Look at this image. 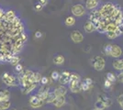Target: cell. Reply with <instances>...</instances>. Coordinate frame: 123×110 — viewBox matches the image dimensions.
I'll use <instances>...</instances> for the list:
<instances>
[{
	"instance_id": "9",
	"label": "cell",
	"mask_w": 123,
	"mask_h": 110,
	"mask_svg": "<svg viewBox=\"0 0 123 110\" xmlns=\"http://www.w3.org/2000/svg\"><path fill=\"white\" fill-rule=\"evenodd\" d=\"M107 19H102V20L98 21L97 23H94L96 26V30L101 34H106L107 33V29H108V22Z\"/></svg>"
},
{
	"instance_id": "24",
	"label": "cell",
	"mask_w": 123,
	"mask_h": 110,
	"mask_svg": "<svg viewBox=\"0 0 123 110\" xmlns=\"http://www.w3.org/2000/svg\"><path fill=\"white\" fill-rule=\"evenodd\" d=\"M11 106V102L9 101H1L0 102V110L9 109Z\"/></svg>"
},
{
	"instance_id": "5",
	"label": "cell",
	"mask_w": 123,
	"mask_h": 110,
	"mask_svg": "<svg viewBox=\"0 0 123 110\" xmlns=\"http://www.w3.org/2000/svg\"><path fill=\"white\" fill-rule=\"evenodd\" d=\"M91 65L96 71L100 72L104 70L106 66V61L102 56H95L91 59Z\"/></svg>"
},
{
	"instance_id": "25",
	"label": "cell",
	"mask_w": 123,
	"mask_h": 110,
	"mask_svg": "<svg viewBox=\"0 0 123 110\" xmlns=\"http://www.w3.org/2000/svg\"><path fill=\"white\" fill-rule=\"evenodd\" d=\"M64 23H65V25L68 27H72L74 26V24H75V18L72 16H69L67 17L66 18H65V21H64Z\"/></svg>"
},
{
	"instance_id": "6",
	"label": "cell",
	"mask_w": 123,
	"mask_h": 110,
	"mask_svg": "<svg viewBox=\"0 0 123 110\" xmlns=\"http://www.w3.org/2000/svg\"><path fill=\"white\" fill-rule=\"evenodd\" d=\"M110 19L112 20V22L116 23L117 25L123 23V11L121 10V8L119 6H116V9L114 11Z\"/></svg>"
},
{
	"instance_id": "31",
	"label": "cell",
	"mask_w": 123,
	"mask_h": 110,
	"mask_svg": "<svg viewBox=\"0 0 123 110\" xmlns=\"http://www.w3.org/2000/svg\"><path fill=\"white\" fill-rule=\"evenodd\" d=\"M51 77L52 80H54V81H59V78H60V73H58L57 71H54V72H52L51 74Z\"/></svg>"
},
{
	"instance_id": "14",
	"label": "cell",
	"mask_w": 123,
	"mask_h": 110,
	"mask_svg": "<svg viewBox=\"0 0 123 110\" xmlns=\"http://www.w3.org/2000/svg\"><path fill=\"white\" fill-rule=\"evenodd\" d=\"M71 40L74 43H80L84 41V36L79 30H74L71 33Z\"/></svg>"
},
{
	"instance_id": "11",
	"label": "cell",
	"mask_w": 123,
	"mask_h": 110,
	"mask_svg": "<svg viewBox=\"0 0 123 110\" xmlns=\"http://www.w3.org/2000/svg\"><path fill=\"white\" fill-rule=\"evenodd\" d=\"M122 55V50L118 45L111 44V50H110V57L118 59Z\"/></svg>"
},
{
	"instance_id": "2",
	"label": "cell",
	"mask_w": 123,
	"mask_h": 110,
	"mask_svg": "<svg viewBox=\"0 0 123 110\" xmlns=\"http://www.w3.org/2000/svg\"><path fill=\"white\" fill-rule=\"evenodd\" d=\"M113 104V101L111 100L110 97H108L106 94H100L98 95V99L95 102V108L99 110H105L110 107Z\"/></svg>"
},
{
	"instance_id": "33",
	"label": "cell",
	"mask_w": 123,
	"mask_h": 110,
	"mask_svg": "<svg viewBox=\"0 0 123 110\" xmlns=\"http://www.w3.org/2000/svg\"><path fill=\"white\" fill-rule=\"evenodd\" d=\"M106 35L108 37L109 40H114L117 38V35H116V32L115 31H108L106 33Z\"/></svg>"
},
{
	"instance_id": "18",
	"label": "cell",
	"mask_w": 123,
	"mask_h": 110,
	"mask_svg": "<svg viewBox=\"0 0 123 110\" xmlns=\"http://www.w3.org/2000/svg\"><path fill=\"white\" fill-rule=\"evenodd\" d=\"M84 29L86 33H92V32L96 30V26H95V24L93 23L92 21L87 20L85 23V25H84Z\"/></svg>"
},
{
	"instance_id": "15",
	"label": "cell",
	"mask_w": 123,
	"mask_h": 110,
	"mask_svg": "<svg viewBox=\"0 0 123 110\" xmlns=\"http://www.w3.org/2000/svg\"><path fill=\"white\" fill-rule=\"evenodd\" d=\"M53 93H54L56 97L65 96V94L67 93V89L64 85H59V86H57L56 88L53 90Z\"/></svg>"
},
{
	"instance_id": "1",
	"label": "cell",
	"mask_w": 123,
	"mask_h": 110,
	"mask_svg": "<svg viewBox=\"0 0 123 110\" xmlns=\"http://www.w3.org/2000/svg\"><path fill=\"white\" fill-rule=\"evenodd\" d=\"M69 88L70 91L74 94L80 93L82 91V81L79 74L75 73H71V79L69 82Z\"/></svg>"
},
{
	"instance_id": "16",
	"label": "cell",
	"mask_w": 123,
	"mask_h": 110,
	"mask_svg": "<svg viewBox=\"0 0 123 110\" xmlns=\"http://www.w3.org/2000/svg\"><path fill=\"white\" fill-rule=\"evenodd\" d=\"M99 0H86V7L88 10H94L97 9L98 6H99Z\"/></svg>"
},
{
	"instance_id": "37",
	"label": "cell",
	"mask_w": 123,
	"mask_h": 110,
	"mask_svg": "<svg viewBox=\"0 0 123 110\" xmlns=\"http://www.w3.org/2000/svg\"><path fill=\"white\" fill-rule=\"evenodd\" d=\"M41 84H42V85H46V84H48V78H47V77H42L41 81Z\"/></svg>"
},
{
	"instance_id": "39",
	"label": "cell",
	"mask_w": 123,
	"mask_h": 110,
	"mask_svg": "<svg viewBox=\"0 0 123 110\" xmlns=\"http://www.w3.org/2000/svg\"><path fill=\"white\" fill-rule=\"evenodd\" d=\"M47 3H48V0H40V4H41V5L42 6H46Z\"/></svg>"
},
{
	"instance_id": "19",
	"label": "cell",
	"mask_w": 123,
	"mask_h": 110,
	"mask_svg": "<svg viewBox=\"0 0 123 110\" xmlns=\"http://www.w3.org/2000/svg\"><path fill=\"white\" fill-rule=\"evenodd\" d=\"M93 85V80L91 78H85L82 81V91H88Z\"/></svg>"
},
{
	"instance_id": "28",
	"label": "cell",
	"mask_w": 123,
	"mask_h": 110,
	"mask_svg": "<svg viewBox=\"0 0 123 110\" xmlns=\"http://www.w3.org/2000/svg\"><path fill=\"white\" fill-rule=\"evenodd\" d=\"M117 24L114 23V22H108V29H107V32L108 31H116V29H117Z\"/></svg>"
},
{
	"instance_id": "3",
	"label": "cell",
	"mask_w": 123,
	"mask_h": 110,
	"mask_svg": "<svg viewBox=\"0 0 123 110\" xmlns=\"http://www.w3.org/2000/svg\"><path fill=\"white\" fill-rule=\"evenodd\" d=\"M116 6H115L113 3H111V2H107V3H105V4L101 6V8L99 9L100 12H101V14H102L103 18H104V19H109V18H111L113 13H114V11L116 9Z\"/></svg>"
},
{
	"instance_id": "20",
	"label": "cell",
	"mask_w": 123,
	"mask_h": 110,
	"mask_svg": "<svg viewBox=\"0 0 123 110\" xmlns=\"http://www.w3.org/2000/svg\"><path fill=\"white\" fill-rule=\"evenodd\" d=\"M66 103V99H65V96H59V97H56L55 100L53 101L52 105L56 107H62V105H65Z\"/></svg>"
},
{
	"instance_id": "13",
	"label": "cell",
	"mask_w": 123,
	"mask_h": 110,
	"mask_svg": "<svg viewBox=\"0 0 123 110\" xmlns=\"http://www.w3.org/2000/svg\"><path fill=\"white\" fill-rule=\"evenodd\" d=\"M49 86H48V84H46V85H42L41 88L39 89V91H38V93H37V95L41 98V99L42 100H46L47 96H48V94H49Z\"/></svg>"
},
{
	"instance_id": "32",
	"label": "cell",
	"mask_w": 123,
	"mask_h": 110,
	"mask_svg": "<svg viewBox=\"0 0 123 110\" xmlns=\"http://www.w3.org/2000/svg\"><path fill=\"white\" fill-rule=\"evenodd\" d=\"M41 78H42V77H41V73H34V82H35V84H39V83H41Z\"/></svg>"
},
{
	"instance_id": "21",
	"label": "cell",
	"mask_w": 123,
	"mask_h": 110,
	"mask_svg": "<svg viewBox=\"0 0 123 110\" xmlns=\"http://www.w3.org/2000/svg\"><path fill=\"white\" fill-rule=\"evenodd\" d=\"M10 92L7 89H3L0 91V102L1 101H9Z\"/></svg>"
},
{
	"instance_id": "12",
	"label": "cell",
	"mask_w": 123,
	"mask_h": 110,
	"mask_svg": "<svg viewBox=\"0 0 123 110\" xmlns=\"http://www.w3.org/2000/svg\"><path fill=\"white\" fill-rule=\"evenodd\" d=\"M71 79V73L70 72L67 71H63L60 73V78H59V83L61 85H64V84H69Z\"/></svg>"
},
{
	"instance_id": "8",
	"label": "cell",
	"mask_w": 123,
	"mask_h": 110,
	"mask_svg": "<svg viewBox=\"0 0 123 110\" xmlns=\"http://www.w3.org/2000/svg\"><path fill=\"white\" fill-rule=\"evenodd\" d=\"M71 11L74 17H83L86 14V8L81 4L74 5L71 8Z\"/></svg>"
},
{
	"instance_id": "41",
	"label": "cell",
	"mask_w": 123,
	"mask_h": 110,
	"mask_svg": "<svg viewBox=\"0 0 123 110\" xmlns=\"http://www.w3.org/2000/svg\"><path fill=\"white\" fill-rule=\"evenodd\" d=\"M42 7H43V6H41V4H40V3H39V4H38V5H37L36 6H35V8H36V10H40V9H41Z\"/></svg>"
},
{
	"instance_id": "40",
	"label": "cell",
	"mask_w": 123,
	"mask_h": 110,
	"mask_svg": "<svg viewBox=\"0 0 123 110\" xmlns=\"http://www.w3.org/2000/svg\"><path fill=\"white\" fill-rule=\"evenodd\" d=\"M41 36H42V33H41V31H36V33H35V37H36L37 39L41 38Z\"/></svg>"
},
{
	"instance_id": "34",
	"label": "cell",
	"mask_w": 123,
	"mask_h": 110,
	"mask_svg": "<svg viewBox=\"0 0 123 110\" xmlns=\"http://www.w3.org/2000/svg\"><path fill=\"white\" fill-rule=\"evenodd\" d=\"M112 84L113 83H111L110 81H108V80H105V82H104V86H105V88H107V89H108V88H110L111 86H112Z\"/></svg>"
},
{
	"instance_id": "23",
	"label": "cell",
	"mask_w": 123,
	"mask_h": 110,
	"mask_svg": "<svg viewBox=\"0 0 123 110\" xmlns=\"http://www.w3.org/2000/svg\"><path fill=\"white\" fill-rule=\"evenodd\" d=\"M64 61H65V59L62 55H57L53 58V63L56 65H62L64 63Z\"/></svg>"
},
{
	"instance_id": "30",
	"label": "cell",
	"mask_w": 123,
	"mask_h": 110,
	"mask_svg": "<svg viewBox=\"0 0 123 110\" xmlns=\"http://www.w3.org/2000/svg\"><path fill=\"white\" fill-rule=\"evenodd\" d=\"M10 63L13 65V66H16V65H18V63H19V58L18 57H16V56H14V57H11L10 59Z\"/></svg>"
},
{
	"instance_id": "26",
	"label": "cell",
	"mask_w": 123,
	"mask_h": 110,
	"mask_svg": "<svg viewBox=\"0 0 123 110\" xmlns=\"http://www.w3.org/2000/svg\"><path fill=\"white\" fill-rule=\"evenodd\" d=\"M55 98H56V96H55L54 93H53V92H50L49 94H48V96H47L46 100H45V102H46V103H49V104H52L53 101L55 100Z\"/></svg>"
},
{
	"instance_id": "38",
	"label": "cell",
	"mask_w": 123,
	"mask_h": 110,
	"mask_svg": "<svg viewBox=\"0 0 123 110\" xmlns=\"http://www.w3.org/2000/svg\"><path fill=\"white\" fill-rule=\"evenodd\" d=\"M117 78H118L121 83H123V71L118 73V77H117Z\"/></svg>"
},
{
	"instance_id": "22",
	"label": "cell",
	"mask_w": 123,
	"mask_h": 110,
	"mask_svg": "<svg viewBox=\"0 0 123 110\" xmlns=\"http://www.w3.org/2000/svg\"><path fill=\"white\" fill-rule=\"evenodd\" d=\"M37 86V84H31V85H29V86H27V87H23V88H21L22 90V93L25 94H28L31 93L33 90L36 88Z\"/></svg>"
},
{
	"instance_id": "7",
	"label": "cell",
	"mask_w": 123,
	"mask_h": 110,
	"mask_svg": "<svg viewBox=\"0 0 123 110\" xmlns=\"http://www.w3.org/2000/svg\"><path fill=\"white\" fill-rule=\"evenodd\" d=\"M29 103H30V105L32 108H40V107H41L42 105H44L45 101L41 99L37 94H34V95H31L30 97Z\"/></svg>"
},
{
	"instance_id": "17",
	"label": "cell",
	"mask_w": 123,
	"mask_h": 110,
	"mask_svg": "<svg viewBox=\"0 0 123 110\" xmlns=\"http://www.w3.org/2000/svg\"><path fill=\"white\" fill-rule=\"evenodd\" d=\"M112 66L116 71L122 72L123 71V59H119V58H118V59L114 60L112 63Z\"/></svg>"
},
{
	"instance_id": "35",
	"label": "cell",
	"mask_w": 123,
	"mask_h": 110,
	"mask_svg": "<svg viewBox=\"0 0 123 110\" xmlns=\"http://www.w3.org/2000/svg\"><path fill=\"white\" fill-rule=\"evenodd\" d=\"M118 104H119V106H120V107L123 109V94H119V95H118Z\"/></svg>"
},
{
	"instance_id": "43",
	"label": "cell",
	"mask_w": 123,
	"mask_h": 110,
	"mask_svg": "<svg viewBox=\"0 0 123 110\" xmlns=\"http://www.w3.org/2000/svg\"><path fill=\"white\" fill-rule=\"evenodd\" d=\"M91 110H99V109H97V108H93V109H91Z\"/></svg>"
},
{
	"instance_id": "42",
	"label": "cell",
	"mask_w": 123,
	"mask_h": 110,
	"mask_svg": "<svg viewBox=\"0 0 123 110\" xmlns=\"http://www.w3.org/2000/svg\"><path fill=\"white\" fill-rule=\"evenodd\" d=\"M9 110H18V109H16V108H10Z\"/></svg>"
},
{
	"instance_id": "10",
	"label": "cell",
	"mask_w": 123,
	"mask_h": 110,
	"mask_svg": "<svg viewBox=\"0 0 123 110\" xmlns=\"http://www.w3.org/2000/svg\"><path fill=\"white\" fill-rule=\"evenodd\" d=\"M102 19H104V18H103L100 10L94 9V10L90 11V13H89V20L92 21L93 23H97V22L102 20Z\"/></svg>"
},
{
	"instance_id": "36",
	"label": "cell",
	"mask_w": 123,
	"mask_h": 110,
	"mask_svg": "<svg viewBox=\"0 0 123 110\" xmlns=\"http://www.w3.org/2000/svg\"><path fill=\"white\" fill-rule=\"evenodd\" d=\"M22 70H23V66L21 65L20 63H18V65H16L15 66V71L17 72V73H20L21 72H22Z\"/></svg>"
},
{
	"instance_id": "4",
	"label": "cell",
	"mask_w": 123,
	"mask_h": 110,
	"mask_svg": "<svg viewBox=\"0 0 123 110\" xmlns=\"http://www.w3.org/2000/svg\"><path fill=\"white\" fill-rule=\"evenodd\" d=\"M2 81L3 83L7 85V86H11V87H14V86H18L20 85V81L19 78L14 76L13 74H11L9 73H5L2 74Z\"/></svg>"
},
{
	"instance_id": "29",
	"label": "cell",
	"mask_w": 123,
	"mask_h": 110,
	"mask_svg": "<svg viewBox=\"0 0 123 110\" xmlns=\"http://www.w3.org/2000/svg\"><path fill=\"white\" fill-rule=\"evenodd\" d=\"M116 35L117 37H119L123 35V23L122 24H118L117 26V29H116Z\"/></svg>"
},
{
	"instance_id": "27",
	"label": "cell",
	"mask_w": 123,
	"mask_h": 110,
	"mask_svg": "<svg viewBox=\"0 0 123 110\" xmlns=\"http://www.w3.org/2000/svg\"><path fill=\"white\" fill-rule=\"evenodd\" d=\"M106 79L108 80V81H110L111 83H114L116 80H117V76L114 74L113 73H107V75H106Z\"/></svg>"
}]
</instances>
